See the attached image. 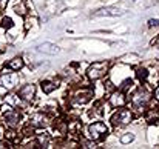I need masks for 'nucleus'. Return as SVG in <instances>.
Returning <instances> with one entry per match:
<instances>
[{"label": "nucleus", "mask_w": 159, "mask_h": 149, "mask_svg": "<svg viewBox=\"0 0 159 149\" xmlns=\"http://www.w3.org/2000/svg\"><path fill=\"white\" fill-rule=\"evenodd\" d=\"M94 97V91L93 88L87 86V85H80L71 89L70 92V104L71 106H84L87 103H90Z\"/></svg>", "instance_id": "1"}, {"label": "nucleus", "mask_w": 159, "mask_h": 149, "mask_svg": "<svg viewBox=\"0 0 159 149\" xmlns=\"http://www.w3.org/2000/svg\"><path fill=\"white\" fill-rule=\"evenodd\" d=\"M110 66H111V63H110L108 60L93 62V63L87 68V72H85L88 82H98V80H102L107 74H108Z\"/></svg>", "instance_id": "2"}, {"label": "nucleus", "mask_w": 159, "mask_h": 149, "mask_svg": "<svg viewBox=\"0 0 159 149\" xmlns=\"http://www.w3.org/2000/svg\"><path fill=\"white\" fill-rule=\"evenodd\" d=\"M108 126L105 125V121L102 120H94L91 121L88 126H87V137H90L91 140H94L96 143L98 142H102L108 137Z\"/></svg>", "instance_id": "3"}, {"label": "nucleus", "mask_w": 159, "mask_h": 149, "mask_svg": "<svg viewBox=\"0 0 159 149\" xmlns=\"http://www.w3.org/2000/svg\"><path fill=\"white\" fill-rule=\"evenodd\" d=\"M0 118L8 128L17 129L20 125V120H22V114L19 111H16L11 104H6V106H2V109H0Z\"/></svg>", "instance_id": "4"}, {"label": "nucleus", "mask_w": 159, "mask_h": 149, "mask_svg": "<svg viewBox=\"0 0 159 149\" xmlns=\"http://www.w3.org/2000/svg\"><path fill=\"white\" fill-rule=\"evenodd\" d=\"M133 120V112L130 111V109H125V106L124 108H117V111L111 115V118H110V121H111V125L114 126V128H124V126H127L130 121Z\"/></svg>", "instance_id": "5"}, {"label": "nucleus", "mask_w": 159, "mask_h": 149, "mask_svg": "<svg viewBox=\"0 0 159 149\" xmlns=\"http://www.w3.org/2000/svg\"><path fill=\"white\" fill-rule=\"evenodd\" d=\"M28 125L33 126L34 129H45L51 125V115H48L45 111H37L30 115Z\"/></svg>", "instance_id": "6"}, {"label": "nucleus", "mask_w": 159, "mask_h": 149, "mask_svg": "<svg viewBox=\"0 0 159 149\" xmlns=\"http://www.w3.org/2000/svg\"><path fill=\"white\" fill-rule=\"evenodd\" d=\"M150 101V92L145 89V88H139L133 96H131V104L134 109H139V111H144L145 106L148 104Z\"/></svg>", "instance_id": "7"}, {"label": "nucleus", "mask_w": 159, "mask_h": 149, "mask_svg": "<svg viewBox=\"0 0 159 149\" xmlns=\"http://www.w3.org/2000/svg\"><path fill=\"white\" fill-rule=\"evenodd\" d=\"M11 69H8L5 66V69L2 71L0 74V83L5 89H14L17 85H19V75L14 74V72H9Z\"/></svg>", "instance_id": "8"}, {"label": "nucleus", "mask_w": 159, "mask_h": 149, "mask_svg": "<svg viewBox=\"0 0 159 149\" xmlns=\"http://www.w3.org/2000/svg\"><path fill=\"white\" fill-rule=\"evenodd\" d=\"M108 104H110L111 108H114V109L124 108V106L127 104V94H125L124 91H120L119 88L114 89L113 92L108 94Z\"/></svg>", "instance_id": "9"}, {"label": "nucleus", "mask_w": 159, "mask_h": 149, "mask_svg": "<svg viewBox=\"0 0 159 149\" xmlns=\"http://www.w3.org/2000/svg\"><path fill=\"white\" fill-rule=\"evenodd\" d=\"M36 91H37L36 85H33V83H26V85H23V86L19 89L17 96L23 100V101L31 103V101L34 100V97H36Z\"/></svg>", "instance_id": "10"}, {"label": "nucleus", "mask_w": 159, "mask_h": 149, "mask_svg": "<svg viewBox=\"0 0 159 149\" xmlns=\"http://www.w3.org/2000/svg\"><path fill=\"white\" fill-rule=\"evenodd\" d=\"M124 14H125V11H122L116 6H105V8L94 11L93 17H119V15H124Z\"/></svg>", "instance_id": "11"}, {"label": "nucleus", "mask_w": 159, "mask_h": 149, "mask_svg": "<svg viewBox=\"0 0 159 149\" xmlns=\"http://www.w3.org/2000/svg\"><path fill=\"white\" fill-rule=\"evenodd\" d=\"M104 109H105V108H104V100H98V101L93 104V108L88 111V117L98 120V118H101V117L104 115V112H105Z\"/></svg>", "instance_id": "12"}, {"label": "nucleus", "mask_w": 159, "mask_h": 149, "mask_svg": "<svg viewBox=\"0 0 159 149\" xmlns=\"http://www.w3.org/2000/svg\"><path fill=\"white\" fill-rule=\"evenodd\" d=\"M14 12L20 17H26L28 12H30V6H28V2L26 0H16L14 3Z\"/></svg>", "instance_id": "13"}, {"label": "nucleus", "mask_w": 159, "mask_h": 149, "mask_svg": "<svg viewBox=\"0 0 159 149\" xmlns=\"http://www.w3.org/2000/svg\"><path fill=\"white\" fill-rule=\"evenodd\" d=\"M23 66H25V60H23V57H14V58H11L8 63H6V68L8 69H11V71H20V69H23Z\"/></svg>", "instance_id": "14"}, {"label": "nucleus", "mask_w": 159, "mask_h": 149, "mask_svg": "<svg viewBox=\"0 0 159 149\" xmlns=\"http://www.w3.org/2000/svg\"><path fill=\"white\" fill-rule=\"evenodd\" d=\"M34 140H36L39 148H48L50 143H51V135L47 134V132H40V134L34 135Z\"/></svg>", "instance_id": "15"}, {"label": "nucleus", "mask_w": 159, "mask_h": 149, "mask_svg": "<svg viewBox=\"0 0 159 149\" xmlns=\"http://www.w3.org/2000/svg\"><path fill=\"white\" fill-rule=\"evenodd\" d=\"M59 88V83L54 80H42L40 82V89L43 94H51Z\"/></svg>", "instance_id": "16"}, {"label": "nucleus", "mask_w": 159, "mask_h": 149, "mask_svg": "<svg viewBox=\"0 0 159 149\" xmlns=\"http://www.w3.org/2000/svg\"><path fill=\"white\" fill-rule=\"evenodd\" d=\"M37 49L40 51V52H43V54H48V55H56V54H59V46L57 45H54V43H50V42H47V43H42Z\"/></svg>", "instance_id": "17"}, {"label": "nucleus", "mask_w": 159, "mask_h": 149, "mask_svg": "<svg viewBox=\"0 0 159 149\" xmlns=\"http://www.w3.org/2000/svg\"><path fill=\"white\" fill-rule=\"evenodd\" d=\"M5 138L9 140L12 145L20 143V135H19V132H16L14 128H8V129H6V132H5Z\"/></svg>", "instance_id": "18"}, {"label": "nucleus", "mask_w": 159, "mask_h": 149, "mask_svg": "<svg viewBox=\"0 0 159 149\" xmlns=\"http://www.w3.org/2000/svg\"><path fill=\"white\" fill-rule=\"evenodd\" d=\"M158 120H159V112L156 109H150V111L145 112V121L148 125H156Z\"/></svg>", "instance_id": "19"}, {"label": "nucleus", "mask_w": 159, "mask_h": 149, "mask_svg": "<svg viewBox=\"0 0 159 149\" xmlns=\"http://www.w3.org/2000/svg\"><path fill=\"white\" fill-rule=\"evenodd\" d=\"M134 72H136V79H138L139 82H145V80L148 79V75H150L148 69H147V68H144V66H138Z\"/></svg>", "instance_id": "20"}, {"label": "nucleus", "mask_w": 159, "mask_h": 149, "mask_svg": "<svg viewBox=\"0 0 159 149\" xmlns=\"http://www.w3.org/2000/svg\"><path fill=\"white\" fill-rule=\"evenodd\" d=\"M120 62L122 63H128V65H134V63L139 62V55H136V54H127V55L120 57Z\"/></svg>", "instance_id": "21"}, {"label": "nucleus", "mask_w": 159, "mask_h": 149, "mask_svg": "<svg viewBox=\"0 0 159 149\" xmlns=\"http://www.w3.org/2000/svg\"><path fill=\"white\" fill-rule=\"evenodd\" d=\"M133 140H134V134H133V132H125V134H122L120 138H119V142H120L122 145H128V143H131Z\"/></svg>", "instance_id": "22"}, {"label": "nucleus", "mask_w": 159, "mask_h": 149, "mask_svg": "<svg viewBox=\"0 0 159 149\" xmlns=\"http://www.w3.org/2000/svg\"><path fill=\"white\" fill-rule=\"evenodd\" d=\"M133 86H134L133 80H131V79H127V80H124V83H122V85L119 86V89H120V91H124L125 94H128V88L131 89Z\"/></svg>", "instance_id": "23"}, {"label": "nucleus", "mask_w": 159, "mask_h": 149, "mask_svg": "<svg viewBox=\"0 0 159 149\" xmlns=\"http://www.w3.org/2000/svg\"><path fill=\"white\" fill-rule=\"evenodd\" d=\"M2 26H3L5 29H11V28L14 26L12 19H11V17H3V19H2Z\"/></svg>", "instance_id": "24"}, {"label": "nucleus", "mask_w": 159, "mask_h": 149, "mask_svg": "<svg viewBox=\"0 0 159 149\" xmlns=\"http://www.w3.org/2000/svg\"><path fill=\"white\" fill-rule=\"evenodd\" d=\"M147 26H148V28H158L159 26V19H150Z\"/></svg>", "instance_id": "25"}, {"label": "nucleus", "mask_w": 159, "mask_h": 149, "mask_svg": "<svg viewBox=\"0 0 159 149\" xmlns=\"http://www.w3.org/2000/svg\"><path fill=\"white\" fill-rule=\"evenodd\" d=\"M11 145H12V143H11L9 140H6V138H5V140H0V149L2 148H11Z\"/></svg>", "instance_id": "26"}, {"label": "nucleus", "mask_w": 159, "mask_h": 149, "mask_svg": "<svg viewBox=\"0 0 159 149\" xmlns=\"http://www.w3.org/2000/svg\"><path fill=\"white\" fill-rule=\"evenodd\" d=\"M155 99L159 101V86L156 88V89H155Z\"/></svg>", "instance_id": "27"}, {"label": "nucleus", "mask_w": 159, "mask_h": 149, "mask_svg": "<svg viewBox=\"0 0 159 149\" xmlns=\"http://www.w3.org/2000/svg\"><path fill=\"white\" fill-rule=\"evenodd\" d=\"M158 43H159V39H158Z\"/></svg>", "instance_id": "28"}, {"label": "nucleus", "mask_w": 159, "mask_h": 149, "mask_svg": "<svg viewBox=\"0 0 159 149\" xmlns=\"http://www.w3.org/2000/svg\"><path fill=\"white\" fill-rule=\"evenodd\" d=\"M134 2H136V0H134Z\"/></svg>", "instance_id": "29"}]
</instances>
